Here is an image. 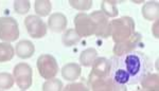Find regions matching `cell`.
Masks as SVG:
<instances>
[{"instance_id":"cell-7","label":"cell","mask_w":159,"mask_h":91,"mask_svg":"<svg viewBox=\"0 0 159 91\" xmlns=\"http://www.w3.org/2000/svg\"><path fill=\"white\" fill-rule=\"evenodd\" d=\"M25 26L32 38H43L47 34V24L37 15H29L25 17Z\"/></svg>"},{"instance_id":"cell-20","label":"cell","mask_w":159,"mask_h":91,"mask_svg":"<svg viewBox=\"0 0 159 91\" xmlns=\"http://www.w3.org/2000/svg\"><path fill=\"white\" fill-rule=\"evenodd\" d=\"M117 1L104 0L101 2V11L106 17H116L119 15V10L117 7Z\"/></svg>"},{"instance_id":"cell-18","label":"cell","mask_w":159,"mask_h":91,"mask_svg":"<svg viewBox=\"0 0 159 91\" xmlns=\"http://www.w3.org/2000/svg\"><path fill=\"white\" fill-rule=\"evenodd\" d=\"M34 10L37 16L46 17L51 13L52 3L49 0H37L34 3Z\"/></svg>"},{"instance_id":"cell-9","label":"cell","mask_w":159,"mask_h":91,"mask_svg":"<svg viewBox=\"0 0 159 91\" xmlns=\"http://www.w3.org/2000/svg\"><path fill=\"white\" fill-rule=\"evenodd\" d=\"M141 40H142V36H141L139 32L136 31L129 39L120 42V44H115L114 49H112L114 55L115 56H121V55L126 54V53L136 51V48L140 45Z\"/></svg>"},{"instance_id":"cell-1","label":"cell","mask_w":159,"mask_h":91,"mask_svg":"<svg viewBox=\"0 0 159 91\" xmlns=\"http://www.w3.org/2000/svg\"><path fill=\"white\" fill-rule=\"evenodd\" d=\"M109 77L119 85H138L150 73L152 63L141 51H133L109 59Z\"/></svg>"},{"instance_id":"cell-12","label":"cell","mask_w":159,"mask_h":91,"mask_svg":"<svg viewBox=\"0 0 159 91\" xmlns=\"http://www.w3.org/2000/svg\"><path fill=\"white\" fill-rule=\"evenodd\" d=\"M82 72L81 66L75 63H68L61 68V76L69 82H74L80 77Z\"/></svg>"},{"instance_id":"cell-17","label":"cell","mask_w":159,"mask_h":91,"mask_svg":"<svg viewBox=\"0 0 159 91\" xmlns=\"http://www.w3.org/2000/svg\"><path fill=\"white\" fill-rule=\"evenodd\" d=\"M81 37L78 35V33L75 32L74 29H68L63 33V36H61V42L65 47H72L79 44Z\"/></svg>"},{"instance_id":"cell-4","label":"cell","mask_w":159,"mask_h":91,"mask_svg":"<svg viewBox=\"0 0 159 91\" xmlns=\"http://www.w3.org/2000/svg\"><path fill=\"white\" fill-rule=\"evenodd\" d=\"M37 70L39 75L45 80L54 78L58 73V65L55 57L51 54H42L37 58Z\"/></svg>"},{"instance_id":"cell-5","label":"cell","mask_w":159,"mask_h":91,"mask_svg":"<svg viewBox=\"0 0 159 91\" xmlns=\"http://www.w3.org/2000/svg\"><path fill=\"white\" fill-rule=\"evenodd\" d=\"M15 83L21 90H27L32 86L33 70L27 63H19L13 69Z\"/></svg>"},{"instance_id":"cell-10","label":"cell","mask_w":159,"mask_h":91,"mask_svg":"<svg viewBox=\"0 0 159 91\" xmlns=\"http://www.w3.org/2000/svg\"><path fill=\"white\" fill-rule=\"evenodd\" d=\"M68 20L63 13H54L48 18V28L54 33H60L66 30Z\"/></svg>"},{"instance_id":"cell-22","label":"cell","mask_w":159,"mask_h":91,"mask_svg":"<svg viewBox=\"0 0 159 91\" xmlns=\"http://www.w3.org/2000/svg\"><path fill=\"white\" fill-rule=\"evenodd\" d=\"M15 80L12 74L7 72H1L0 73V89L1 90H7L13 87Z\"/></svg>"},{"instance_id":"cell-16","label":"cell","mask_w":159,"mask_h":91,"mask_svg":"<svg viewBox=\"0 0 159 91\" xmlns=\"http://www.w3.org/2000/svg\"><path fill=\"white\" fill-rule=\"evenodd\" d=\"M97 57H98L97 50L93 48H88V49L84 50L80 55V64L84 67H91Z\"/></svg>"},{"instance_id":"cell-25","label":"cell","mask_w":159,"mask_h":91,"mask_svg":"<svg viewBox=\"0 0 159 91\" xmlns=\"http://www.w3.org/2000/svg\"><path fill=\"white\" fill-rule=\"evenodd\" d=\"M63 91H89V87L84 83V80H82L79 83H70L64 88Z\"/></svg>"},{"instance_id":"cell-24","label":"cell","mask_w":159,"mask_h":91,"mask_svg":"<svg viewBox=\"0 0 159 91\" xmlns=\"http://www.w3.org/2000/svg\"><path fill=\"white\" fill-rule=\"evenodd\" d=\"M30 1L29 0H22V1H14V11L19 15H25L30 10Z\"/></svg>"},{"instance_id":"cell-15","label":"cell","mask_w":159,"mask_h":91,"mask_svg":"<svg viewBox=\"0 0 159 91\" xmlns=\"http://www.w3.org/2000/svg\"><path fill=\"white\" fill-rule=\"evenodd\" d=\"M143 91H159V76L157 73H148L139 83Z\"/></svg>"},{"instance_id":"cell-13","label":"cell","mask_w":159,"mask_h":91,"mask_svg":"<svg viewBox=\"0 0 159 91\" xmlns=\"http://www.w3.org/2000/svg\"><path fill=\"white\" fill-rule=\"evenodd\" d=\"M91 67V73L99 75V76H107L109 73L110 67L109 59L106 58V57H97V59L94 60V63L92 64Z\"/></svg>"},{"instance_id":"cell-6","label":"cell","mask_w":159,"mask_h":91,"mask_svg":"<svg viewBox=\"0 0 159 91\" xmlns=\"http://www.w3.org/2000/svg\"><path fill=\"white\" fill-rule=\"evenodd\" d=\"M74 26H75V32L78 33L80 37H88L94 35L97 32V27L94 21L92 20L89 14L79 13L73 19Z\"/></svg>"},{"instance_id":"cell-11","label":"cell","mask_w":159,"mask_h":91,"mask_svg":"<svg viewBox=\"0 0 159 91\" xmlns=\"http://www.w3.org/2000/svg\"><path fill=\"white\" fill-rule=\"evenodd\" d=\"M15 53H16L17 57H19V58H30L35 53V46L31 40H20L15 46Z\"/></svg>"},{"instance_id":"cell-19","label":"cell","mask_w":159,"mask_h":91,"mask_svg":"<svg viewBox=\"0 0 159 91\" xmlns=\"http://www.w3.org/2000/svg\"><path fill=\"white\" fill-rule=\"evenodd\" d=\"M15 49L10 42H0V63H6L14 57Z\"/></svg>"},{"instance_id":"cell-8","label":"cell","mask_w":159,"mask_h":91,"mask_svg":"<svg viewBox=\"0 0 159 91\" xmlns=\"http://www.w3.org/2000/svg\"><path fill=\"white\" fill-rule=\"evenodd\" d=\"M89 15L97 27V32L94 35L102 38H108L111 35V26L108 17L105 16L102 11H94Z\"/></svg>"},{"instance_id":"cell-26","label":"cell","mask_w":159,"mask_h":91,"mask_svg":"<svg viewBox=\"0 0 159 91\" xmlns=\"http://www.w3.org/2000/svg\"><path fill=\"white\" fill-rule=\"evenodd\" d=\"M158 20H155V22H154L153 27H152V33L153 35L155 36V38H158Z\"/></svg>"},{"instance_id":"cell-3","label":"cell","mask_w":159,"mask_h":91,"mask_svg":"<svg viewBox=\"0 0 159 91\" xmlns=\"http://www.w3.org/2000/svg\"><path fill=\"white\" fill-rule=\"evenodd\" d=\"M19 37L18 22L13 17H0V40L12 42Z\"/></svg>"},{"instance_id":"cell-23","label":"cell","mask_w":159,"mask_h":91,"mask_svg":"<svg viewBox=\"0 0 159 91\" xmlns=\"http://www.w3.org/2000/svg\"><path fill=\"white\" fill-rule=\"evenodd\" d=\"M69 4L75 10L79 11H87V10L91 9L92 1L91 0H70Z\"/></svg>"},{"instance_id":"cell-2","label":"cell","mask_w":159,"mask_h":91,"mask_svg":"<svg viewBox=\"0 0 159 91\" xmlns=\"http://www.w3.org/2000/svg\"><path fill=\"white\" fill-rule=\"evenodd\" d=\"M111 26V37L115 44H120L129 39L136 32L135 21L132 17L122 16L120 18L110 21Z\"/></svg>"},{"instance_id":"cell-27","label":"cell","mask_w":159,"mask_h":91,"mask_svg":"<svg viewBox=\"0 0 159 91\" xmlns=\"http://www.w3.org/2000/svg\"><path fill=\"white\" fill-rule=\"evenodd\" d=\"M136 91H143V90H136Z\"/></svg>"},{"instance_id":"cell-14","label":"cell","mask_w":159,"mask_h":91,"mask_svg":"<svg viewBox=\"0 0 159 91\" xmlns=\"http://www.w3.org/2000/svg\"><path fill=\"white\" fill-rule=\"evenodd\" d=\"M142 16L144 19L154 21V20H158L159 15V6L157 1H148L147 3L143 4L142 6Z\"/></svg>"},{"instance_id":"cell-21","label":"cell","mask_w":159,"mask_h":91,"mask_svg":"<svg viewBox=\"0 0 159 91\" xmlns=\"http://www.w3.org/2000/svg\"><path fill=\"white\" fill-rule=\"evenodd\" d=\"M43 91H63V82L55 77L47 80L43 84Z\"/></svg>"}]
</instances>
